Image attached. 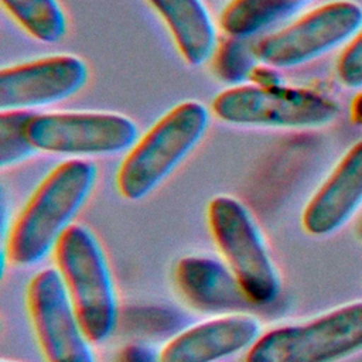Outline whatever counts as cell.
Returning <instances> with one entry per match:
<instances>
[{
	"instance_id": "6da1fadb",
	"label": "cell",
	"mask_w": 362,
	"mask_h": 362,
	"mask_svg": "<svg viewBox=\"0 0 362 362\" xmlns=\"http://www.w3.org/2000/svg\"><path fill=\"white\" fill-rule=\"evenodd\" d=\"M98 177L89 160H66L37 185L3 238L1 263L33 266L54 250L74 216L90 195Z\"/></svg>"
},
{
	"instance_id": "7a4b0ae2",
	"label": "cell",
	"mask_w": 362,
	"mask_h": 362,
	"mask_svg": "<svg viewBox=\"0 0 362 362\" xmlns=\"http://www.w3.org/2000/svg\"><path fill=\"white\" fill-rule=\"evenodd\" d=\"M209 124L198 100H184L161 116L127 151L116 173V188L127 201L154 191L194 150Z\"/></svg>"
},
{
	"instance_id": "3957f363",
	"label": "cell",
	"mask_w": 362,
	"mask_h": 362,
	"mask_svg": "<svg viewBox=\"0 0 362 362\" xmlns=\"http://www.w3.org/2000/svg\"><path fill=\"white\" fill-rule=\"evenodd\" d=\"M55 269L92 344L106 341L116 327L117 303L105 253L90 229L72 223L54 246Z\"/></svg>"
},
{
	"instance_id": "277c9868",
	"label": "cell",
	"mask_w": 362,
	"mask_h": 362,
	"mask_svg": "<svg viewBox=\"0 0 362 362\" xmlns=\"http://www.w3.org/2000/svg\"><path fill=\"white\" fill-rule=\"evenodd\" d=\"M362 351V300L259 335L243 362H339Z\"/></svg>"
},
{
	"instance_id": "5b68a950",
	"label": "cell",
	"mask_w": 362,
	"mask_h": 362,
	"mask_svg": "<svg viewBox=\"0 0 362 362\" xmlns=\"http://www.w3.org/2000/svg\"><path fill=\"white\" fill-rule=\"evenodd\" d=\"M206 219L212 239L247 301L256 305L273 303L281 281L247 208L233 197L216 195L208 204Z\"/></svg>"
},
{
	"instance_id": "8992f818",
	"label": "cell",
	"mask_w": 362,
	"mask_h": 362,
	"mask_svg": "<svg viewBox=\"0 0 362 362\" xmlns=\"http://www.w3.org/2000/svg\"><path fill=\"white\" fill-rule=\"evenodd\" d=\"M211 109L225 123L286 129L325 126L339 113L332 98L313 89L253 83L225 89L214 98Z\"/></svg>"
},
{
	"instance_id": "52a82bcc",
	"label": "cell",
	"mask_w": 362,
	"mask_h": 362,
	"mask_svg": "<svg viewBox=\"0 0 362 362\" xmlns=\"http://www.w3.org/2000/svg\"><path fill=\"white\" fill-rule=\"evenodd\" d=\"M361 28L362 7L349 0H337L262 37L255 44V52L262 64L294 68L352 40Z\"/></svg>"
},
{
	"instance_id": "ba28073f",
	"label": "cell",
	"mask_w": 362,
	"mask_h": 362,
	"mask_svg": "<svg viewBox=\"0 0 362 362\" xmlns=\"http://www.w3.org/2000/svg\"><path fill=\"white\" fill-rule=\"evenodd\" d=\"M31 144L41 151L100 156L130 150L137 141L136 123L109 112L35 113L27 124Z\"/></svg>"
},
{
	"instance_id": "9c48e42d",
	"label": "cell",
	"mask_w": 362,
	"mask_h": 362,
	"mask_svg": "<svg viewBox=\"0 0 362 362\" xmlns=\"http://www.w3.org/2000/svg\"><path fill=\"white\" fill-rule=\"evenodd\" d=\"M25 303L45 362H96L57 269L47 267L31 277Z\"/></svg>"
},
{
	"instance_id": "30bf717a",
	"label": "cell",
	"mask_w": 362,
	"mask_h": 362,
	"mask_svg": "<svg viewBox=\"0 0 362 362\" xmlns=\"http://www.w3.org/2000/svg\"><path fill=\"white\" fill-rule=\"evenodd\" d=\"M88 66L76 55H51L0 71V110H31L58 103L79 92Z\"/></svg>"
},
{
	"instance_id": "8fae6325",
	"label": "cell",
	"mask_w": 362,
	"mask_h": 362,
	"mask_svg": "<svg viewBox=\"0 0 362 362\" xmlns=\"http://www.w3.org/2000/svg\"><path fill=\"white\" fill-rule=\"evenodd\" d=\"M260 335L249 314H223L178 332L157 354V362H216L249 349Z\"/></svg>"
},
{
	"instance_id": "7c38bea8",
	"label": "cell",
	"mask_w": 362,
	"mask_h": 362,
	"mask_svg": "<svg viewBox=\"0 0 362 362\" xmlns=\"http://www.w3.org/2000/svg\"><path fill=\"white\" fill-rule=\"evenodd\" d=\"M362 205V140L355 143L308 199L301 214L303 229L317 238L332 235Z\"/></svg>"
},
{
	"instance_id": "4fadbf2b",
	"label": "cell",
	"mask_w": 362,
	"mask_h": 362,
	"mask_svg": "<svg viewBox=\"0 0 362 362\" xmlns=\"http://www.w3.org/2000/svg\"><path fill=\"white\" fill-rule=\"evenodd\" d=\"M174 280L182 297L201 311H230L249 303L226 263L206 256L181 257Z\"/></svg>"
},
{
	"instance_id": "5bb4252c",
	"label": "cell",
	"mask_w": 362,
	"mask_h": 362,
	"mask_svg": "<svg viewBox=\"0 0 362 362\" xmlns=\"http://www.w3.org/2000/svg\"><path fill=\"white\" fill-rule=\"evenodd\" d=\"M167 24L171 37L191 66L209 61L216 48V31L201 0H147Z\"/></svg>"
},
{
	"instance_id": "9a60e30c",
	"label": "cell",
	"mask_w": 362,
	"mask_h": 362,
	"mask_svg": "<svg viewBox=\"0 0 362 362\" xmlns=\"http://www.w3.org/2000/svg\"><path fill=\"white\" fill-rule=\"evenodd\" d=\"M313 0H230L219 24L226 35L253 38L294 14Z\"/></svg>"
},
{
	"instance_id": "2e32d148",
	"label": "cell",
	"mask_w": 362,
	"mask_h": 362,
	"mask_svg": "<svg viewBox=\"0 0 362 362\" xmlns=\"http://www.w3.org/2000/svg\"><path fill=\"white\" fill-rule=\"evenodd\" d=\"M8 14L35 40L58 42L66 34V17L58 0H1Z\"/></svg>"
},
{
	"instance_id": "e0dca14e",
	"label": "cell",
	"mask_w": 362,
	"mask_h": 362,
	"mask_svg": "<svg viewBox=\"0 0 362 362\" xmlns=\"http://www.w3.org/2000/svg\"><path fill=\"white\" fill-rule=\"evenodd\" d=\"M255 44L250 38L228 35L216 45L212 55V69L215 76L230 86L242 85L250 78L256 62Z\"/></svg>"
},
{
	"instance_id": "ac0fdd59",
	"label": "cell",
	"mask_w": 362,
	"mask_h": 362,
	"mask_svg": "<svg viewBox=\"0 0 362 362\" xmlns=\"http://www.w3.org/2000/svg\"><path fill=\"white\" fill-rule=\"evenodd\" d=\"M35 113L11 109L0 113V167L18 164L30 158L37 148L27 136V124Z\"/></svg>"
},
{
	"instance_id": "d6986e66",
	"label": "cell",
	"mask_w": 362,
	"mask_h": 362,
	"mask_svg": "<svg viewBox=\"0 0 362 362\" xmlns=\"http://www.w3.org/2000/svg\"><path fill=\"white\" fill-rule=\"evenodd\" d=\"M337 76L346 88H362V28L339 55L337 62Z\"/></svg>"
},
{
	"instance_id": "ffe728a7",
	"label": "cell",
	"mask_w": 362,
	"mask_h": 362,
	"mask_svg": "<svg viewBox=\"0 0 362 362\" xmlns=\"http://www.w3.org/2000/svg\"><path fill=\"white\" fill-rule=\"evenodd\" d=\"M249 81L256 85V86H262V88H274V86H280L283 85L281 82V76L277 72L276 68L262 64V65H256L250 74Z\"/></svg>"
},
{
	"instance_id": "44dd1931",
	"label": "cell",
	"mask_w": 362,
	"mask_h": 362,
	"mask_svg": "<svg viewBox=\"0 0 362 362\" xmlns=\"http://www.w3.org/2000/svg\"><path fill=\"white\" fill-rule=\"evenodd\" d=\"M122 362H157V359L154 361L151 358V354L148 352V349H146L143 346L133 345V346L123 349Z\"/></svg>"
},
{
	"instance_id": "7402d4cb",
	"label": "cell",
	"mask_w": 362,
	"mask_h": 362,
	"mask_svg": "<svg viewBox=\"0 0 362 362\" xmlns=\"http://www.w3.org/2000/svg\"><path fill=\"white\" fill-rule=\"evenodd\" d=\"M351 117L352 122L362 126V90L354 98L351 105Z\"/></svg>"
},
{
	"instance_id": "603a6c76",
	"label": "cell",
	"mask_w": 362,
	"mask_h": 362,
	"mask_svg": "<svg viewBox=\"0 0 362 362\" xmlns=\"http://www.w3.org/2000/svg\"><path fill=\"white\" fill-rule=\"evenodd\" d=\"M356 233H358V238H359V240L362 242V218H361V221H359V223H358V229H356Z\"/></svg>"
},
{
	"instance_id": "cb8c5ba5",
	"label": "cell",
	"mask_w": 362,
	"mask_h": 362,
	"mask_svg": "<svg viewBox=\"0 0 362 362\" xmlns=\"http://www.w3.org/2000/svg\"><path fill=\"white\" fill-rule=\"evenodd\" d=\"M1 362H13V361H1Z\"/></svg>"
}]
</instances>
